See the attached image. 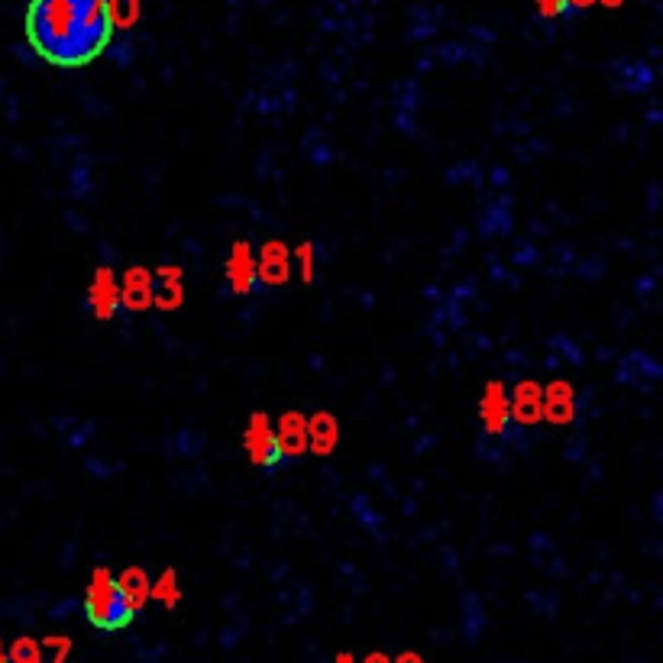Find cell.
<instances>
[{
	"mask_svg": "<svg viewBox=\"0 0 663 663\" xmlns=\"http://www.w3.org/2000/svg\"><path fill=\"white\" fill-rule=\"evenodd\" d=\"M114 23L107 0H33L26 13V36L52 65L78 68L107 49Z\"/></svg>",
	"mask_w": 663,
	"mask_h": 663,
	"instance_id": "cell-1",
	"label": "cell"
},
{
	"mask_svg": "<svg viewBox=\"0 0 663 663\" xmlns=\"http://www.w3.org/2000/svg\"><path fill=\"white\" fill-rule=\"evenodd\" d=\"M85 612L88 618L94 621L98 628L104 631H117V628H127L130 618L136 615V609L127 602L123 596V589L110 570H94L91 573V583H88V592H85Z\"/></svg>",
	"mask_w": 663,
	"mask_h": 663,
	"instance_id": "cell-2",
	"label": "cell"
},
{
	"mask_svg": "<svg viewBox=\"0 0 663 663\" xmlns=\"http://www.w3.org/2000/svg\"><path fill=\"white\" fill-rule=\"evenodd\" d=\"M243 444H246V453H250V460L256 466H272L275 460L282 457L279 437H275V427H272V421L266 418V414H253L250 424H246Z\"/></svg>",
	"mask_w": 663,
	"mask_h": 663,
	"instance_id": "cell-3",
	"label": "cell"
},
{
	"mask_svg": "<svg viewBox=\"0 0 663 663\" xmlns=\"http://www.w3.org/2000/svg\"><path fill=\"white\" fill-rule=\"evenodd\" d=\"M88 301H91V311H94L98 321H110V317L117 314V308H120V285H117L114 272H110L107 266L94 272Z\"/></svg>",
	"mask_w": 663,
	"mask_h": 663,
	"instance_id": "cell-4",
	"label": "cell"
},
{
	"mask_svg": "<svg viewBox=\"0 0 663 663\" xmlns=\"http://www.w3.org/2000/svg\"><path fill=\"white\" fill-rule=\"evenodd\" d=\"M479 418H482V424H486L489 434L505 431V424H508V418H511V402H508V392H505L502 382H489V389L482 392Z\"/></svg>",
	"mask_w": 663,
	"mask_h": 663,
	"instance_id": "cell-5",
	"label": "cell"
},
{
	"mask_svg": "<svg viewBox=\"0 0 663 663\" xmlns=\"http://www.w3.org/2000/svg\"><path fill=\"white\" fill-rule=\"evenodd\" d=\"M227 279L237 295H246L256 285V256L246 243H233L227 259Z\"/></svg>",
	"mask_w": 663,
	"mask_h": 663,
	"instance_id": "cell-6",
	"label": "cell"
},
{
	"mask_svg": "<svg viewBox=\"0 0 663 663\" xmlns=\"http://www.w3.org/2000/svg\"><path fill=\"white\" fill-rule=\"evenodd\" d=\"M123 305L133 311H143L153 305V275H149L143 266H133L123 275V288H120Z\"/></svg>",
	"mask_w": 663,
	"mask_h": 663,
	"instance_id": "cell-7",
	"label": "cell"
},
{
	"mask_svg": "<svg viewBox=\"0 0 663 663\" xmlns=\"http://www.w3.org/2000/svg\"><path fill=\"white\" fill-rule=\"evenodd\" d=\"M256 275L266 285H285L288 282V250H285V243L272 240V243L262 246L259 262H256Z\"/></svg>",
	"mask_w": 663,
	"mask_h": 663,
	"instance_id": "cell-8",
	"label": "cell"
},
{
	"mask_svg": "<svg viewBox=\"0 0 663 663\" xmlns=\"http://www.w3.org/2000/svg\"><path fill=\"white\" fill-rule=\"evenodd\" d=\"M275 437H279V450L288 457H298V453L308 450V421L301 418L298 411L282 414L279 427H275Z\"/></svg>",
	"mask_w": 663,
	"mask_h": 663,
	"instance_id": "cell-9",
	"label": "cell"
},
{
	"mask_svg": "<svg viewBox=\"0 0 663 663\" xmlns=\"http://www.w3.org/2000/svg\"><path fill=\"white\" fill-rule=\"evenodd\" d=\"M340 440V427L334 421V414H314L308 421V450H314L317 457H327V453H334Z\"/></svg>",
	"mask_w": 663,
	"mask_h": 663,
	"instance_id": "cell-10",
	"label": "cell"
},
{
	"mask_svg": "<svg viewBox=\"0 0 663 663\" xmlns=\"http://www.w3.org/2000/svg\"><path fill=\"white\" fill-rule=\"evenodd\" d=\"M541 418L566 424L573 418V389L566 382H550V389L541 398Z\"/></svg>",
	"mask_w": 663,
	"mask_h": 663,
	"instance_id": "cell-11",
	"label": "cell"
},
{
	"mask_svg": "<svg viewBox=\"0 0 663 663\" xmlns=\"http://www.w3.org/2000/svg\"><path fill=\"white\" fill-rule=\"evenodd\" d=\"M541 385L537 382H521L515 395H511V418H518L524 424H534L541 421Z\"/></svg>",
	"mask_w": 663,
	"mask_h": 663,
	"instance_id": "cell-12",
	"label": "cell"
},
{
	"mask_svg": "<svg viewBox=\"0 0 663 663\" xmlns=\"http://www.w3.org/2000/svg\"><path fill=\"white\" fill-rule=\"evenodd\" d=\"M153 305L165 311L182 305V269H175V266L159 269V285L153 282Z\"/></svg>",
	"mask_w": 663,
	"mask_h": 663,
	"instance_id": "cell-13",
	"label": "cell"
},
{
	"mask_svg": "<svg viewBox=\"0 0 663 663\" xmlns=\"http://www.w3.org/2000/svg\"><path fill=\"white\" fill-rule=\"evenodd\" d=\"M117 583H120L123 596H127V602L133 605V609H143L146 599H149V586H153V583H149L140 566H130V570H123Z\"/></svg>",
	"mask_w": 663,
	"mask_h": 663,
	"instance_id": "cell-14",
	"label": "cell"
},
{
	"mask_svg": "<svg viewBox=\"0 0 663 663\" xmlns=\"http://www.w3.org/2000/svg\"><path fill=\"white\" fill-rule=\"evenodd\" d=\"M149 596L159 599L162 605H178V599H182V589H178V573L175 570H165L153 586H149Z\"/></svg>",
	"mask_w": 663,
	"mask_h": 663,
	"instance_id": "cell-15",
	"label": "cell"
},
{
	"mask_svg": "<svg viewBox=\"0 0 663 663\" xmlns=\"http://www.w3.org/2000/svg\"><path fill=\"white\" fill-rule=\"evenodd\" d=\"M107 10L114 26H133L140 17V0H107Z\"/></svg>",
	"mask_w": 663,
	"mask_h": 663,
	"instance_id": "cell-16",
	"label": "cell"
},
{
	"mask_svg": "<svg viewBox=\"0 0 663 663\" xmlns=\"http://www.w3.org/2000/svg\"><path fill=\"white\" fill-rule=\"evenodd\" d=\"M7 663H43V654H39V644L30 638L13 641V647L7 651Z\"/></svg>",
	"mask_w": 663,
	"mask_h": 663,
	"instance_id": "cell-17",
	"label": "cell"
},
{
	"mask_svg": "<svg viewBox=\"0 0 663 663\" xmlns=\"http://www.w3.org/2000/svg\"><path fill=\"white\" fill-rule=\"evenodd\" d=\"M298 259H301V279L311 282V279H314V246H311V243L301 246V250H298Z\"/></svg>",
	"mask_w": 663,
	"mask_h": 663,
	"instance_id": "cell-18",
	"label": "cell"
},
{
	"mask_svg": "<svg viewBox=\"0 0 663 663\" xmlns=\"http://www.w3.org/2000/svg\"><path fill=\"white\" fill-rule=\"evenodd\" d=\"M46 647H52V663H65L68 660V654H72V641L68 638H49L46 641Z\"/></svg>",
	"mask_w": 663,
	"mask_h": 663,
	"instance_id": "cell-19",
	"label": "cell"
},
{
	"mask_svg": "<svg viewBox=\"0 0 663 663\" xmlns=\"http://www.w3.org/2000/svg\"><path fill=\"white\" fill-rule=\"evenodd\" d=\"M537 7H541L544 17H554V13H560L566 7V0H537Z\"/></svg>",
	"mask_w": 663,
	"mask_h": 663,
	"instance_id": "cell-20",
	"label": "cell"
},
{
	"mask_svg": "<svg viewBox=\"0 0 663 663\" xmlns=\"http://www.w3.org/2000/svg\"><path fill=\"white\" fill-rule=\"evenodd\" d=\"M395 663H424V660H421L418 654H411V651H408V654H402V657H398Z\"/></svg>",
	"mask_w": 663,
	"mask_h": 663,
	"instance_id": "cell-21",
	"label": "cell"
},
{
	"mask_svg": "<svg viewBox=\"0 0 663 663\" xmlns=\"http://www.w3.org/2000/svg\"><path fill=\"white\" fill-rule=\"evenodd\" d=\"M363 663H392V660L385 657V654H369V657H366Z\"/></svg>",
	"mask_w": 663,
	"mask_h": 663,
	"instance_id": "cell-22",
	"label": "cell"
},
{
	"mask_svg": "<svg viewBox=\"0 0 663 663\" xmlns=\"http://www.w3.org/2000/svg\"><path fill=\"white\" fill-rule=\"evenodd\" d=\"M334 663H356V660H353L350 654H337V660H334Z\"/></svg>",
	"mask_w": 663,
	"mask_h": 663,
	"instance_id": "cell-23",
	"label": "cell"
},
{
	"mask_svg": "<svg viewBox=\"0 0 663 663\" xmlns=\"http://www.w3.org/2000/svg\"><path fill=\"white\" fill-rule=\"evenodd\" d=\"M566 4H573V7H589L592 0H566Z\"/></svg>",
	"mask_w": 663,
	"mask_h": 663,
	"instance_id": "cell-24",
	"label": "cell"
},
{
	"mask_svg": "<svg viewBox=\"0 0 663 663\" xmlns=\"http://www.w3.org/2000/svg\"><path fill=\"white\" fill-rule=\"evenodd\" d=\"M0 663H7V651H4V644H0Z\"/></svg>",
	"mask_w": 663,
	"mask_h": 663,
	"instance_id": "cell-25",
	"label": "cell"
},
{
	"mask_svg": "<svg viewBox=\"0 0 663 663\" xmlns=\"http://www.w3.org/2000/svg\"><path fill=\"white\" fill-rule=\"evenodd\" d=\"M605 4H612V7H618V4H621V0H605Z\"/></svg>",
	"mask_w": 663,
	"mask_h": 663,
	"instance_id": "cell-26",
	"label": "cell"
}]
</instances>
